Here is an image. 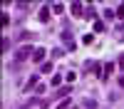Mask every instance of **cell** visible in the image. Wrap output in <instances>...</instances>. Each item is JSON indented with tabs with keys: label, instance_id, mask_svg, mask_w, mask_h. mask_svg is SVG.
Returning <instances> with one entry per match:
<instances>
[{
	"label": "cell",
	"instance_id": "obj_1",
	"mask_svg": "<svg viewBox=\"0 0 124 109\" xmlns=\"http://www.w3.org/2000/svg\"><path fill=\"white\" fill-rule=\"evenodd\" d=\"M32 52H35V50L30 47V45H23V47H17V50H15V62L20 65V62H23V59L32 57Z\"/></svg>",
	"mask_w": 124,
	"mask_h": 109
},
{
	"label": "cell",
	"instance_id": "obj_2",
	"mask_svg": "<svg viewBox=\"0 0 124 109\" xmlns=\"http://www.w3.org/2000/svg\"><path fill=\"white\" fill-rule=\"evenodd\" d=\"M99 67H102V65L97 62V59H89V62H85V72H87V74H102Z\"/></svg>",
	"mask_w": 124,
	"mask_h": 109
},
{
	"label": "cell",
	"instance_id": "obj_3",
	"mask_svg": "<svg viewBox=\"0 0 124 109\" xmlns=\"http://www.w3.org/2000/svg\"><path fill=\"white\" fill-rule=\"evenodd\" d=\"M112 72H114V65H112V62H107L104 67H102V74H99V77H102V82H107Z\"/></svg>",
	"mask_w": 124,
	"mask_h": 109
},
{
	"label": "cell",
	"instance_id": "obj_4",
	"mask_svg": "<svg viewBox=\"0 0 124 109\" xmlns=\"http://www.w3.org/2000/svg\"><path fill=\"white\" fill-rule=\"evenodd\" d=\"M37 20H40V22H47V20H50V5L40 7V13H37Z\"/></svg>",
	"mask_w": 124,
	"mask_h": 109
},
{
	"label": "cell",
	"instance_id": "obj_5",
	"mask_svg": "<svg viewBox=\"0 0 124 109\" xmlns=\"http://www.w3.org/2000/svg\"><path fill=\"white\" fill-rule=\"evenodd\" d=\"M62 40L67 42L70 50H77V45H75V40H72V32H70V30H65V32H62Z\"/></svg>",
	"mask_w": 124,
	"mask_h": 109
},
{
	"label": "cell",
	"instance_id": "obj_6",
	"mask_svg": "<svg viewBox=\"0 0 124 109\" xmlns=\"http://www.w3.org/2000/svg\"><path fill=\"white\" fill-rule=\"evenodd\" d=\"M45 59V47H35V52H32V62H42Z\"/></svg>",
	"mask_w": 124,
	"mask_h": 109
},
{
	"label": "cell",
	"instance_id": "obj_7",
	"mask_svg": "<svg viewBox=\"0 0 124 109\" xmlns=\"http://www.w3.org/2000/svg\"><path fill=\"white\" fill-rule=\"evenodd\" d=\"M82 7H85L82 3H72V5H70V10H72V15H75V17H79L82 13H85V10H82Z\"/></svg>",
	"mask_w": 124,
	"mask_h": 109
},
{
	"label": "cell",
	"instance_id": "obj_8",
	"mask_svg": "<svg viewBox=\"0 0 124 109\" xmlns=\"http://www.w3.org/2000/svg\"><path fill=\"white\" fill-rule=\"evenodd\" d=\"M70 92H72V87H62L60 92H55V97H57V99H62V97H67Z\"/></svg>",
	"mask_w": 124,
	"mask_h": 109
},
{
	"label": "cell",
	"instance_id": "obj_9",
	"mask_svg": "<svg viewBox=\"0 0 124 109\" xmlns=\"http://www.w3.org/2000/svg\"><path fill=\"white\" fill-rule=\"evenodd\" d=\"M40 72H52V62H42V65H40Z\"/></svg>",
	"mask_w": 124,
	"mask_h": 109
},
{
	"label": "cell",
	"instance_id": "obj_10",
	"mask_svg": "<svg viewBox=\"0 0 124 109\" xmlns=\"http://www.w3.org/2000/svg\"><path fill=\"white\" fill-rule=\"evenodd\" d=\"M104 22H102V20H94V32H104Z\"/></svg>",
	"mask_w": 124,
	"mask_h": 109
},
{
	"label": "cell",
	"instance_id": "obj_11",
	"mask_svg": "<svg viewBox=\"0 0 124 109\" xmlns=\"http://www.w3.org/2000/svg\"><path fill=\"white\" fill-rule=\"evenodd\" d=\"M35 82H37V77H30L27 82H25V87H23V89H25V92H30V89H32V84H35Z\"/></svg>",
	"mask_w": 124,
	"mask_h": 109
},
{
	"label": "cell",
	"instance_id": "obj_12",
	"mask_svg": "<svg viewBox=\"0 0 124 109\" xmlns=\"http://www.w3.org/2000/svg\"><path fill=\"white\" fill-rule=\"evenodd\" d=\"M52 13L62 15V13H65V5H62V3H55V5H52Z\"/></svg>",
	"mask_w": 124,
	"mask_h": 109
},
{
	"label": "cell",
	"instance_id": "obj_13",
	"mask_svg": "<svg viewBox=\"0 0 124 109\" xmlns=\"http://www.w3.org/2000/svg\"><path fill=\"white\" fill-rule=\"evenodd\" d=\"M82 42H85V45H92V42H94V35H89V32H87L85 37H82Z\"/></svg>",
	"mask_w": 124,
	"mask_h": 109
},
{
	"label": "cell",
	"instance_id": "obj_14",
	"mask_svg": "<svg viewBox=\"0 0 124 109\" xmlns=\"http://www.w3.org/2000/svg\"><path fill=\"white\" fill-rule=\"evenodd\" d=\"M114 35H117V40H122V37H124V25H119V27H117V32H114Z\"/></svg>",
	"mask_w": 124,
	"mask_h": 109
},
{
	"label": "cell",
	"instance_id": "obj_15",
	"mask_svg": "<svg viewBox=\"0 0 124 109\" xmlns=\"http://www.w3.org/2000/svg\"><path fill=\"white\" fill-rule=\"evenodd\" d=\"M85 15H87V17H92V20H94V17H97V13H94V7H92V5H89V10H87V13H85Z\"/></svg>",
	"mask_w": 124,
	"mask_h": 109
},
{
	"label": "cell",
	"instance_id": "obj_16",
	"mask_svg": "<svg viewBox=\"0 0 124 109\" xmlns=\"http://www.w3.org/2000/svg\"><path fill=\"white\" fill-rule=\"evenodd\" d=\"M65 79H67V82H75L77 74H75V72H67V74H65Z\"/></svg>",
	"mask_w": 124,
	"mask_h": 109
},
{
	"label": "cell",
	"instance_id": "obj_17",
	"mask_svg": "<svg viewBox=\"0 0 124 109\" xmlns=\"http://www.w3.org/2000/svg\"><path fill=\"white\" fill-rule=\"evenodd\" d=\"M60 82H62V77H60V74H55V77H52V82H50V84H52V87H57Z\"/></svg>",
	"mask_w": 124,
	"mask_h": 109
},
{
	"label": "cell",
	"instance_id": "obj_18",
	"mask_svg": "<svg viewBox=\"0 0 124 109\" xmlns=\"http://www.w3.org/2000/svg\"><path fill=\"white\" fill-rule=\"evenodd\" d=\"M114 15H117V13H112V10H109V7L104 10V17H107V20H112V17H114Z\"/></svg>",
	"mask_w": 124,
	"mask_h": 109
},
{
	"label": "cell",
	"instance_id": "obj_19",
	"mask_svg": "<svg viewBox=\"0 0 124 109\" xmlns=\"http://www.w3.org/2000/svg\"><path fill=\"white\" fill-rule=\"evenodd\" d=\"M8 50H10V40L5 37V40H3V52H8Z\"/></svg>",
	"mask_w": 124,
	"mask_h": 109
},
{
	"label": "cell",
	"instance_id": "obj_20",
	"mask_svg": "<svg viewBox=\"0 0 124 109\" xmlns=\"http://www.w3.org/2000/svg\"><path fill=\"white\" fill-rule=\"evenodd\" d=\"M117 67H119V69H124V55H119V59H117Z\"/></svg>",
	"mask_w": 124,
	"mask_h": 109
},
{
	"label": "cell",
	"instance_id": "obj_21",
	"mask_svg": "<svg viewBox=\"0 0 124 109\" xmlns=\"http://www.w3.org/2000/svg\"><path fill=\"white\" fill-rule=\"evenodd\" d=\"M57 109H72V104H70V102H62V104H60Z\"/></svg>",
	"mask_w": 124,
	"mask_h": 109
},
{
	"label": "cell",
	"instance_id": "obj_22",
	"mask_svg": "<svg viewBox=\"0 0 124 109\" xmlns=\"http://www.w3.org/2000/svg\"><path fill=\"white\" fill-rule=\"evenodd\" d=\"M117 17H119V20H124V5H122V7L117 10Z\"/></svg>",
	"mask_w": 124,
	"mask_h": 109
},
{
	"label": "cell",
	"instance_id": "obj_23",
	"mask_svg": "<svg viewBox=\"0 0 124 109\" xmlns=\"http://www.w3.org/2000/svg\"><path fill=\"white\" fill-rule=\"evenodd\" d=\"M119 84H122V87H124V74H122V77H119Z\"/></svg>",
	"mask_w": 124,
	"mask_h": 109
},
{
	"label": "cell",
	"instance_id": "obj_24",
	"mask_svg": "<svg viewBox=\"0 0 124 109\" xmlns=\"http://www.w3.org/2000/svg\"><path fill=\"white\" fill-rule=\"evenodd\" d=\"M72 109H77V107H72Z\"/></svg>",
	"mask_w": 124,
	"mask_h": 109
}]
</instances>
